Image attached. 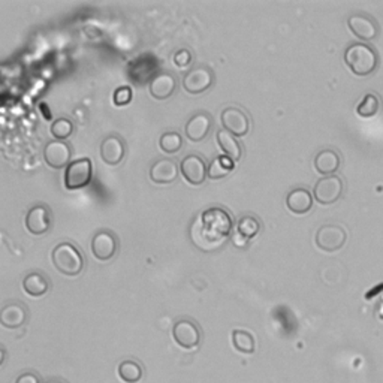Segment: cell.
<instances>
[{
  "mask_svg": "<svg viewBox=\"0 0 383 383\" xmlns=\"http://www.w3.org/2000/svg\"><path fill=\"white\" fill-rule=\"evenodd\" d=\"M234 220L229 211L222 207H211L202 211L198 219L195 220L192 228V238L205 240L207 243V250L211 249L210 245L223 243L232 234Z\"/></svg>",
  "mask_w": 383,
  "mask_h": 383,
  "instance_id": "6da1fadb",
  "label": "cell"
},
{
  "mask_svg": "<svg viewBox=\"0 0 383 383\" xmlns=\"http://www.w3.org/2000/svg\"><path fill=\"white\" fill-rule=\"evenodd\" d=\"M117 373H119L120 379L124 383H138L144 376V370L141 364L135 359L122 361L119 367H117Z\"/></svg>",
  "mask_w": 383,
  "mask_h": 383,
  "instance_id": "484cf974",
  "label": "cell"
},
{
  "mask_svg": "<svg viewBox=\"0 0 383 383\" xmlns=\"http://www.w3.org/2000/svg\"><path fill=\"white\" fill-rule=\"evenodd\" d=\"M348 26L350 28V32L364 42L375 41L379 36V24L376 19L370 17L368 14L358 13L350 15L348 18Z\"/></svg>",
  "mask_w": 383,
  "mask_h": 383,
  "instance_id": "5bb4252c",
  "label": "cell"
},
{
  "mask_svg": "<svg viewBox=\"0 0 383 383\" xmlns=\"http://www.w3.org/2000/svg\"><path fill=\"white\" fill-rule=\"evenodd\" d=\"M179 165L170 157H161V159L153 162L150 168V179L156 184H171L179 179Z\"/></svg>",
  "mask_w": 383,
  "mask_h": 383,
  "instance_id": "e0dca14e",
  "label": "cell"
},
{
  "mask_svg": "<svg viewBox=\"0 0 383 383\" xmlns=\"http://www.w3.org/2000/svg\"><path fill=\"white\" fill-rule=\"evenodd\" d=\"M26 228L33 235H44L51 229L53 214L51 210L44 204H36L26 214Z\"/></svg>",
  "mask_w": 383,
  "mask_h": 383,
  "instance_id": "4fadbf2b",
  "label": "cell"
},
{
  "mask_svg": "<svg viewBox=\"0 0 383 383\" xmlns=\"http://www.w3.org/2000/svg\"><path fill=\"white\" fill-rule=\"evenodd\" d=\"M27 320V307L22 302H8L0 310V323L3 328L17 329Z\"/></svg>",
  "mask_w": 383,
  "mask_h": 383,
  "instance_id": "ffe728a7",
  "label": "cell"
},
{
  "mask_svg": "<svg viewBox=\"0 0 383 383\" xmlns=\"http://www.w3.org/2000/svg\"><path fill=\"white\" fill-rule=\"evenodd\" d=\"M223 129L234 136H244L250 131V119L241 108L227 106L220 114Z\"/></svg>",
  "mask_w": 383,
  "mask_h": 383,
  "instance_id": "30bf717a",
  "label": "cell"
},
{
  "mask_svg": "<svg viewBox=\"0 0 383 383\" xmlns=\"http://www.w3.org/2000/svg\"><path fill=\"white\" fill-rule=\"evenodd\" d=\"M348 234L340 225H323L314 235V243L318 249L327 253L339 252L346 244Z\"/></svg>",
  "mask_w": 383,
  "mask_h": 383,
  "instance_id": "52a82bcc",
  "label": "cell"
},
{
  "mask_svg": "<svg viewBox=\"0 0 383 383\" xmlns=\"http://www.w3.org/2000/svg\"><path fill=\"white\" fill-rule=\"evenodd\" d=\"M172 337L180 348L190 350L199 346V343L202 340V332H201V328L198 327V323L192 319L184 318V319H179L174 323Z\"/></svg>",
  "mask_w": 383,
  "mask_h": 383,
  "instance_id": "8992f818",
  "label": "cell"
},
{
  "mask_svg": "<svg viewBox=\"0 0 383 383\" xmlns=\"http://www.w3.org/2000/svg\"><path fill=\"white\" fill-rule=\"evenodd\" d=\"M175 88H177V80L171 72H159L149 84L150 95L154 97V99H159V101L171 97L175 92Z\"/></svg>",
  "mask_w": 383,
  "mask_h": 383,
  "instance_id": "44dd1931",
  "label": "cell"
},
{
  "mask_svg": "<svg viewBox=\"0 0 383 383\" xmlns=\"http://www.w3.org/2000/svg\"><path fill=\"white\" fill-rule=\"evenodd\" d=\"M313 199L314 196L311 195L310 190H307L306 188H295L292 189L286 196V207L293 214L302 215L311 210Z\"/></svg>",
  "mask_w": 383,
  "mask_h": 383,
  "instance_id": "7402d4cb",
  "label": "cell"
},
{
  "mask_svg": "<svg viewBox=\"0 0 383 383\" xmlns=\"http://www.w3.org/2000/svg\"><path fill=\"white\" fill-rule=\"evenodd\" d=\"M0 353H2V358H0V366H3V362H5V357H6V352H5V348H3V346L0 348Z\"/></svg>",
  "mask_w": 383,
  "mask_h": 383,
  "instance_id": "e575fe53",
  "label": "cell"
},
{
  "mask_svg": "<svg viewBox=\"0 0 383 383\" xmlns=\"http://www.w3.org/2000/svg\"><path fill=\"white\" fill-rule=\"evenodd\" d=\"M42 383H66V382L60 380V379H48V380L42 382Z\"/></svg>",
  "mask_w": 383,
  "mask_h": 383,
  "instance_id": "d590c367",
  "label": "cell"
},
{
  "mask_svg": "<svg viewBox=\"0 0 383 383\" xmlns=\"http://www.w3.org/2000/svg\"><path fill=\"white\" fill-rule=\"evenodd\" d=\"M345 184L339 175H328L322 177L313 188V196L322 205L336 204L343 195Z\"/></svg>",
  "mask_w": 383,
  "mask_h": 383,
  "instance_id": "ba28073f",
  "label": "cell"
},
{
  "mask_svg": "<svg viewBox=\"0 0 383 383\" xmlns=\"http://www.w3.org/2000/svg\"><path fill=\"white\" fill-rule=\"evenodd\" d=\"M214 72L207 66H196L183 78V88L189 95H201L213 85Z\"/></svg>",
  "mask_w": 383,
  "mask_h": 383,
  "instance_id": "9c48e42d",
  "label": "cell"
},
{
  "mask_svg": "<svg viewBox=\"0 0 383 383\" xmlns=\"http://www.w3.org/2000/svg\"><path fill=\"white\" fill-rule=\"evenodd\" d=\"M99 153L106 165L117 166L122 163L126 156V145L123 138H120L119 135H108L101 142Z\"/></svg>",
  "mask_w": 383,
  "mask_h": 383,
  "instance_id": "ac0fdd59",
  "label": "cell"
},
{
  "mask_svg": "<svg viewBox=\"0 0 383 383\" xmlns=\"http://www.w3.org/2000/svg\"><path fill=\"white\" fill-rule=\"evenodd\" d=\"M72 149L71 145L65 141H48L44 147V161L53 170L66 168L71 163Z\"/></svg>",
  "mask_w": 383,
  "mask_h": 383,
  "instance_id": "9a60e30c",
  "label": "cell"
},
{
  "mask_svg": "<svg viewBox=\"0 0 383 383\" xmlns=\"http://www.w3.org/2000/svg\"><path fill=\"white\" fill-rule=\"evenodd\" d=\"M218 144L225 156H228L231 161L238 162L243 157V147L240 141L237 140V136H234L228 131L222 129L218 132Z\"/></svg>",
  "mask_w": 383,
  "mask_h": 383,
  "instance_id": "d4e9b609",
  "label": "cell"
},
{
  "mask_svg": "<svg viewBox=\"0 0 383 383\" xmlns=\"http://www.w3.org/2000/svg\"><path fill=\"white\" fill-rule=\"evenodd\" d=\"M157 66H159V60L156 56L150 53L141 54L127 65V78L136 85H142L145 83L150 84L157 75Z\"/></svg>",
  "mask_w": 383,
  "mask_h": 383,
  "instance_id": "5b68a950",
  "label": "cell"
},
{
  "mask_svg": "<svg viewBox=\"0 0 383 383\" xmlns=\"http://www.w3.org/2000/svg\"><path fill=\"white\" fill-rule=\"evenodd\" d=\"M235 168L234 161H231L228 156H218L209 165V177L211 180H220L228 177Z\"/></svg>",
  "mask_w": 383,
  "mask_h": 383,
  "instance_id": "83f0119b",
  "label": "cell"
},
{
  "mask_svg": "<svg viewBox=\"0 0 383 383\" xmlns=\"http://www.w3.org/2000/svg\"><path fill=\"white\" fill-rule=\"evenodd\" d=\"M340 165H341V157L336 150L332 149L320 150L316 154V157H314V168H316V171L323 177L336 175V172L340 170Z\"/></svg>",
  "mask_w": 383,
  "mask_h": 383,
  "instance_id": "cb8c5ba5",
  "label": "cell"
},
{
  "mask_svg": "<svg viewBox=\"0 0 383 383\" xmlns=\"http://www.w3.org/2000/svg\"><path fill=\"white\" fill-rule=\"evenodd\" d=\"M261 231V222L254 215H243L237 222V229L232 237V241L238 247H244L252 238H254Z\"/></svg>",
  "mask_w": 383,
  "mask_h": 383,
  "instance_id": "d6986e66",
  "label": "cell"
},
{
  "mask_svg": "<svg viewBox=\"0 0 383 383\" xmlns=\"http://www.w3.org/2000/svg\"><path fill=\"white\" fill-rule=\"evenodd\" d=\"M93 177V165L88 157L72 161L65 168V188L67 190H78L90 184Z\"/></svg>",
  "mask_w": 383,
  "mask_h": 383,
  "instance_id": "277c9868",
  "label": "cell"
},
{
  "mask_svg": "<svg viewBox=\"0 0 383 383\" xmlns=\"http://www.w3.org/2000/svg\"><path fill=\"white\" fill-rule=\"evenodd\" d=\"M161 150L166 154H175L183 149V136L179 132H165L159 138Z\"/></svg>",
  "mask_w": 383,
  "mask_h": 383,
  "instance_id": "f546056e",
  "label": "cell"
},
{
  "mask_svg": "<svg viewBox=\"0 0 383 383\" xmlns=\"http://www.w3.org/2000/svg\"><path fill=\"white\" fill-rule=\"evenodd\" d=\"M380 111V99L375 93H367L357 105V114L362 119H370Z\"/></svg>",
  "mask_w": 383,
  "mask_h": 383,
  "instance_id": "f1b7e54d",
  "label": "cell"
},
{
  "mask_svg": "<svg viewBox=\"0 0 383 383\" xmlns=\"http://www.w3.org/2000/svg\"><path fill=\"white\" fill-rule=\"evenodd\" d=\"M132 97H133L132 87L122 85V87L115 88V92L113 95V102L117 106H124V105H127L132 101Z\"/></svg>",
  "mask_w": 383,
  "mask_h": 383,
  "instance_id": "1f68e13d",
  "label": "cell"
},
{
  "mask_svg": "<svg viewBox=\"0 0 383 383\" xmlns=\"http://www.w3.org/2000/svg\"><path fill=\"white\" fill-rule=\"evenodd\" d=\"M22 284L27 295H31L33 298L44 297L45 293L51 289L50 277H47L41 271L28 272L27 276H24Z\"/></svg>",
  "mask_w": 383,
  "mask_h": 383,
  "instance_id": "603a6c76",
  "label": "cell"
},
{
  "mask_svg": "<svg viewBox=\"0 0 383 383\" xmlns=\"http://www.w3.org/2000/svg\"><path fill=\"white\" fill-rule=\"evenodd\" d=\"M54 268L67 277H76L84 270V256L72 243L57 244L51 252Z\"/></svg>",
  "mask_w": 383,
  "mask_h": 383,
  "instance_id": "3957f363",
  "label": "cell"
},
{
  "mask_svg": "<svg viewBox=\"0 0 383 383\" xmlns=\"http://www.w3.org/2000/svg\"><path fill=\"white\" fill-rule=\"evenodd\" d=\"M174 62L177 66H188L190 62H192V54L189 50H186V48H183V50L177 51L175 56H174Z\"/></svg>",
  "mask_w": 383,
  "mask_h": 383,
  "instance_id": "d6a6232c",
  "label": "cell"
},
{
  "mask_svg": "<svg viewBox=\"0 0 383 383\" xmlns=\"http://www.w3.org/2000/svg\"><path fill=\"white\" fill-rule=\"evenodd\" d=\"M232 345L235 350L244 353V355H253L256 350V341H254L253 334L245 329L232 331Z\"/></svg>",
  "mask_w": 383,
  "mask_h": 383,
  "instance_id": "4316f807",
  "label": "cell"
},
{
  "mask_svg": "<svg viewBox=\"0 0 383 383\" xmlns=\"http://www.w3.org/2000/svg\"><path fill=\"white\" fill-rule=\"evenodd\" d=\"M51 133L56 140L65 141L74 133V123L70 119H66V117L56 119L51 123Z\"/></svg>",
  "mask_w": 383,
  "mask_h": 383,
  "instance_id": "4dcf8cb0",
  "label": "cell"
},
{
  "mask_svg": "<svg viewBox=\"0 0 383 383\" xmlns=\"http://www.w3.org/2000/svg\"><path fill=\"white\" fill-rule=\"evenodd\" d=\"M213 127V117L207 111L193 114L186 123L184 132L188 140L192 142H201L207 138Z\"/></svg>",
  "mask_w": 383,
  "mask_h": 383,
  "instance_id": "2e32d148",
  "label": "cell"
},
{
  "mask_svg": "<svg viewBox=\"0 0 383 383\" xmlns=\"http://www.w3.org/2000/svg\"><path fill=\"white\" fill-rule=\"evenodd\" d=\"M15 383H42L41 377H39L35 371H24L23 375H19L15 380Z\"/></svg>",
  "mask_w": 383,
  "mask_h": 383,
  "instance_id": "836d02e7",
  "label": "cell"
},
{
  "mask_svg": "<svg viewBox=\"0 0 383 383\" xmlns=\"http://www.w3.org/2000/svg\"><path fill=\"white\" fill-rule=\"evenodd\" d=\"M180 172L189 184L199 186L209 177V166L201 156L188 154L180 163Z\"/></svg>",
  "mask_w": 383,
  "mask_h": 383,
  "instance_id": "7c38bea8",
  "label": "cell"
},
{
  "mask_svg": "<svg viewBox=\"0 0 383 383\" xmlns=\"http://www.w3.org/2000/svg\"><path fill=\"white\" fill-rule=\"evenodd\" d=\"M345 63L355 75L368 76L377 70L379 56L371 45L366 42H355L346 48Z\"/></svg>",
  "mask_w": 383,
  "mask_h": 383,
  "instance_id": "7a4b0ae2",
  "label": "cell"
},
{
  "mask_svg": "<svg viewBox=\"0 0 383 383\" xmlns=\"http://www.w3.org/2000/svg\"><path fill=\"white\" fill-rule=\"evenodd\" d=\"M117 250H119V241H117V237L111 231L101 229L93 235L92 253L97 261L106 262L113 259Z\"/></svg>",
  "mask_w": 383,
  "mask_h": 383,
  "instance_id": "8fae6325",
  "label": "cell"
}]
</instances>
